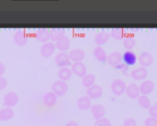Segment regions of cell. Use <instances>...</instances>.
I'll use <instances>...</instances> for the list:
<instances>
[{"instance_id":"6da1fadb","label":"cell","mask_w":157,"mask_h":126,"mask_svg":"<svg viewBox=\"0 0 157 126\" xmlns=\"http://www.w3.org/2000/svg\"><path fill=\"white\" fill-rule=\"evenodd\" d=\"M68 90H69V87H68L67 82L60 81V80L54 81L52 85V91L57 97L64 96L68 92Z\"/></svg>"},{"instance_id":"7a4b0ae2","label":"cell","mask_w":157,"mask_h":126,"mask_svg":"<svg viewBox=\"0 0 157 126\" xmlns=\"http://www.w3.org/2000/svg\"><path fill=\"white\" fill-rule=\"evenodd\" d=\"M110 89H111V92L114 95L121 96L123 93H125L126 89H127V85L122 80L117 79V80H114L112 81V83L110 85Z\"/></svg>"},{"instance_id":"3957f363","label":"cell","mask_w":157,"mask_h":126,"mask_svg":"<svg viewBox=\"0 0 157 126\" xmlns=\"http://www.w3.org/2000/svg\"><path fill=\"white\" fill-rule=\"evenodd\" d=\"M18 101H19V97H18L17 93H16L14 92H9L4 97L3 104L5 107L12 108L18 103Z\"/></svg>"},{"instance_id":"277c9868","label":"cell","mask_w":157,"mask_h":126,"mask_svg":"<svg viewBox=\"0 0 157 126\" xmlns=\"http://www.w3.org/2000/svg\"><path fill=\"white\" fill-rule=\"evenodd\" d=\"M55 63L58 67L61 68H68L72 63L69 58V55L66 52H60L55 56Z\"/></svg>"},{"instance_id":"5b68a950","label":"cell","mask_w":157,"mask_h":126,"mask_svg":"<svg viewBox=\"0 0 157 126\" xmlns=\"http://www.w3.org/2000/svg\"><path fill=\"white\" fill-rule=\"evenodd\" d=\"M13 40L17 46H25L29 41V36L24 29H17L13 36Z\"/></svg>"},{"instance_id":"8992f818","label":"cell","mask_w":157,"mask_h":126,"mask_svg":"<svg viewBox=\"0 0 157 126\" xmlns=\"http://www.w3.org/2000/svg\"><path fill=\"white\" fill-rule=\"evenodd\" d=\"M56 49V47H55V44L52 41H49L47 43H44L42 44V46L40 47V55L47 59V58H50L55 51Z\"/></svg>"},{"instance_id":"52a82bcc","label":"cell","mask_w":157,"mask_h":126,"mask_svg":"<svg viewBox=\"0 0 157 126\" xmlns=\"http://www.w3.org/2000/svg\"><path fill=\"white\" fill-rule=\"evenodd\" d=\"M138 60H139V63L141 64V67L146 69L147 67H150L153 64L154 57L151 53L144 51V52L141 53V55L138 58Z\"/></svg>"},{"instance_id":"ba28073f","label":"cell","mask_w":157,"mask_h":126,"mask_svg":"<svg viewBox=\"0 0 157 126\" xmlns=\"http://www.w3.org/2000/svg\"><path fill=\"white\" fill-rule=\"evenodd\" d=\"M102 94H103L102 87L97 84H94L93 86H91L86 90V96H88L91 100L98 99L102 96Z\"/></svg>"},{"instance_id":"9c48e42d","label":"cell","mask_w":157,"mask_h":126,"mask_svg":"<svg viewBox=\"0 0 157 126\" xmlns=\"http://www.w3.org/2000/svg\"><path fill=\"white\" fill-rule=\"evenodd\" d=\"M72 72L74 74H75L76 76L83 78L84 76H86L87 73V69L85 63L83 62H75L72 65V69H71Z\"/></svg>"},{"instance_id":"30bf717a","label":"cell","mask_w":157,"mask_h":126,"mask_svg":"<svg viewBox=\"0 0 157 126\" xmlns=\"http://www.w3.org/2000/svg\"><path fill=\"white\" fill-rule=\"evenodd\" d=\"M68 55H69V58H70L71 61H74L75 63V62H82L85 59V58H86V53L81 49H72L69 52Z\"/></svg>"},{"instance_id":"8fae6325","label":"cell","mask_w":157,"mask_h":126,"mask_svg":"<svg viewBox=\"0 0 157 126\" xmlns=\"http://www.w3.org/2000/svg\"><path fill=\"white\" fill-rule=\"evenodd\" d=\"M57 100H58V97L52 92H46L43 95L42 103L46 107L52 108V107H54L56 105Z\"/></svg>"},{"instance_id":"7c38bea8","label":"cell","mask_w":157,"mask_h":126,"mask_svg":"<svg viewBox=\"0 0 157 126\" xmlns=\"http://www.w3.org/2000/svg\"><path fill=\"white\" fill-rule=\"evenodd\" d=\"M70 45H71L70 38L66 37L65 35L62 37L60 39H58L55 43L56 49L60 50L61 52H65L66 50H68L70 49Z\"/></svg>"},{"instance_id":"4fadbf2b","label":"cell","mask_w":157,"mask_h":126,"mask_svg":"<svg viewBox=\"0 0 157 126\" xmlns=\"http://www.w3.org/2000/svg\"><path fill=\"white\" fill-rule=\"evenodd\" d=\"M137 56L136 54L132 51V50H127L124 52V54L122 55V61L125 65H127L128 67L130 66H133L136 61H137Z\"/></svg>"},{"instance_id":"5bb4252c","label":"cell","mask_w":157,"mask_h":126,"mask_svg":"<svg viewBox=\"0 0 157 126\" xmlns=\"http://www.w3.org/2000/svg\"><path fill=\"white\" fill-rule=\"evenodd\" d=\"M35 38H37V40L40 43H47L50 40V30L44 27L39 28L36 31L35 34Z\"/></svg>"},{"instance_id":"9a60e30c","label":"cell","mask_w":157,"mask_h":126,"mask_svg":"<svg viewBox=\"0 0 157 126\" xmlns=\"http://www.w3.org/2000/svg\"><path fill=\"white\" fill-rule=\"evenodd\" d=\"M147 76H148V71L145 68H143V67L137 68L131 72V77L134 81H143L146 79Z\"/></svg>"},{"instance_id":"2e32d148","label":"cell","mask_w":157,"mask_h":126,"mask_svg":"<svg viewBox=\"0 0 157 126\" xmlns=\"http://www.w3.org/2000/svg\"><path fill=\"white\" fill-rule=\"evenodd\" d=\"M107 61H108V63H109L110 66H112V67L115 68V67H117L119 64L121 63V61H122V55H121L120 52H118V51L111 52V53L108 56Z\"/></svg>"},{"instance_id":"e0dca14e","label":"cell","mask_w":157,"mask_h":126,"mask_svg":"<svg viewBox=\"0 0 157 126\" xmlns=\"http://www.w3.org/2000/svg\"><path fill=\"white\" fill-rule=\"evenodd\" d=\"M140 92L142 95L147 96L149 94H151V92H153V91L155 90V83L152 81H144L140 86Z\"/></svg>"},{"instance_id":"ac0fdd59","label":"cell","mask_w":157,"mask_h":126,"mask_svg":"<svg viewBox=\"0 0 157 126\" xmlns=\"http://www.w3.org/2000/svg\"><path fill=\"white\" fill-rule=\"evenodd\" d=\"M125 93L127 94V96L131 99H138L141 96V92H140V88L138 85H136L135 83H132L129 86H127L126 92Z\"/></svg>"},{"instance_id":"d6986e66","label":"cell","mask_w":157,"mask_h":126,"mask_svg":"<svg viewBox=\"0 0 157 126\" xmlns=\"http://www.w3.org/2000/svg\"><path fill=\"white\" fill-rule=\"evenodd\" d=\"M76 105L81 111H87L92 106V100L88 96H81L76 103Z\"/></svg>"},{"instance_id":"ffe728a7","label":"cell","mask_w":157,"mask_h":126,"mask_svg":"<svg viewBox=\"0 0 157 126\" xmlns=\"http://www.w3.org/2000/svg\"><path fill=\"white\" fill-rule=\"evenodd\" d=\"M90 110H91V113L93 114V117L96 120H99V119L104 118L105 113H106V110H105V107L103 105H101V104H94V105L91 106Z\"/></svg>"},{"instance_id":"44dd1931","label":"cell","mask_w":157,"mask_h":126,"mask_svg":"<svg viewBox=\"0 0 157 126\" xmlns=\"http://www.w3.org/2000/svg\"><path fill=\"white\" fill-rule=\"evenodd\" d=\"M109 38H110L109 33L103 29L99 33H98L97 36L95 37V42L98 47H101L102 45L106 44L109 40Z\"/></svg>"},{"instance_id":"7402d4cb","label":"cell","mask_w":157,"mask_h":126,"mask_svg":"<svg viewBox=\"0 0 157 126\" xmlns=\"http://www.w3.org/2000/svg\"><path fill=\"white\" fill-rule=\"evenodd\" d=\"M65 34V29L63 27H54L52 28V30H50V39L52 41H57L58 39H60L62 37H63Z\"/></svg>"},{"instance_id":"603a6c76","label":"cell","mask_w":157,"mask_h":126,"mask_svg":"<svg viewBox=\"0 0 157 126\" xmlns=\"http://www.w3.org/2000/svg\"><path fill=\"white\" fill-rule=\"evenodd\" d=\"M14 111L12 108L5 107L0 110V122H7L14 117Z\"/></svg>"},{"instance_id":"cb8c5ba5","label":"cell","mask_w":157,"mask_h":126,"mask_svg":"<svg viewBox=\"0 0 157 126\" xmlns=\"http://www.w3.org/2000/svg\"><path fill=\"white\" fill-rule=\"evenodd\" d=\"M93 54H94V57L96 58V59H97L98 61H99V62H101V63H105V62L107 61V58H108L107 53H106V51H105L101 47H98H98L94 49Z\"/></svg>"},{"instance_id":"d4e9b609","label":"cell","mask_w":157,"mask_h":126,"mask_svg":"<svg viewBox=\"0 0 157 126\" xmlns=\"http://www.w3.org/2000/svg\"><path fill=\"white\" fill-rule=\"evenodd\" d=\"M73 72L69 68H61L58 71V78L60 81L67 82L72 78Z\"/></svg>"},{"instance_id":"484cf974","label":"cell","mask_w":157,"mask_h":126,"mask_svg":"<svg viewBox=\"0 0 157 126\" xmlns=\"http://www.w3.org/2000/svg\"><path fill=\"white\" fill-rule=\"evenodd\" d=\"M109 35L117 40H123V38H125L127 34H126L125 29L123 28H112L110 30Z\"/></svg>"},{"instance_id":"4316f807","label":"cell","mask_w":157,"mask_h":126,"mask_svg":"<svg viewBox=\"0 0 157 126\" xmlns=\"http://www.w3.org/2000/svg\"><path fill=\"white\" fill-rule=\"evenodd\" d=\"M135 44H136V41H135V38L133 35H126L125 38H123V46L128 50H131L132 49H133Z\"/></svg>"},{"instance_id":"83f0119b","label":"cell","mask_w":157,"mask_h":126,"mask_svg":"<svg viewBox=\"0 0 157 126\" xmlns=\"http://www.w3.org/2000/svg\"><path fill=\"white\" fill-rule=\"evenodd\" d=\"M95 81H96V76L94 74H86L82 79V85L85 88L88 89L95 84Z\"/></svg>"},{"instance_id":"f1b7e54d","label":"cell","mask_w":157,"mask_h":126,"mask_svg":"<svg viewBox=\"0 0 157 126\" xmlns=\"http://www.w3.org/2000/svg\"><path fill=\"white\" fill-rule=\"evenodd\" d=\"M138 104L140 105V107L144 109H150L151 107V102L148 96H144V95H141L138 98Z\"/></svg>"},{"instance_id":"f546056e","label":"cell","mask_w":157,"mask_h":126,"mask_svg":"<svg viewBox=\"0 0 157 126\" xmlns=\"http://www.w3.org/2000/svg\"><path fill=\"white\" fill-rule=\"evenodd\" d=\"M95 126H112L111 122L108 118H102L99 120H97L95 123Z\"/></svg>"},{"instance_id":"4dcf8cb0","label":"cell","mask_w":157,"mask_h":126,"mask_svg":"<svg viewBox=\"0 0 157 126\" xmlns=\"http://www.w3.org/2000/svg\"><path fill=\"white\" fill-rule=\"evenodd\" d=\"M145 126H157V118L155 117H149L145 120L144 123Z\"/></svg>"},{"instance_id":"1f68e13d","label":"cell","mask_w":157,"mask_h":126,"mask_svg":"<svg viewBox=\"0 0 157 126\" xmlns=\"http://www.w3.org/2000/svg\"><path fill=\"white\" fill-rule=\"evenodd\" d=\"M115 69L116 70H121L123 74H127V71H128V70H129V67L127 66V65H125L124 63H121V64H119L117 67H115Z\"/></svg>"},{"instance_id":"d6a6232c","label":"cell","mask_w":157,"mask_h":126,"mask_svg":"<svg viewBox=\"0 0 157 126\" xmlns=\"http://www.w3.org/2000/svg\"><path fill=\"white\" fill-rule=\"evenodd\" d=\"M123 126H137V122L133 118H127L123 122Z\"/></svg>"},{"instance_id":"836d02e7","label":"cell","mask_w":157,"mask_h":126,"mask_svg":"<svg viewBox=\"0 0 157 126\" xmlns=\"http://www.w3.org/2000/svg\"><path fill=\"white\" fill-rule=\"evenodd\" d=\"M149 113L151 114V117H155V118H157V103L150 107Z\"/></svg>"},{"instance_id":"e575fe53","label":"cell","mask_w":157,"mask_h":126,"mask_svg":"<svg viewBox=\"0 0 157 126\" xmlns=\"http://www.w3.org/2000/svg\"><path fill=\"white\" fill-rule=\"evenodd\" d=\"M7 86V80L5 77H0V91H3Z\"/></svg>"},{"instance_id":"d590c367","label":"cell","mask_w":157,"mask_h":126,"mask_svg":"<svg viewBox=\"0 0 157 126\" xmlns=\"http://www.w3.org/2000/svg\"><path fill=\"white\" fill-rule=\"evenodd\" d=\"M5 72H6V66L3 62H0V77H3Z\"/></svg>"},{"instance_id":"8d00e7d4","label":"cell","mask_w":157,"mask_h":126,"mask_svg":"<svg viewBox=\"0 0 157 126\" xmlns=\"http://www.w3.org/2000/svg\"><path fill=\"white\" fill-rule=\"evenodd\" d=\"M65 126H80L79 125V124L77 123V122H75V121H70V122H68Z\"/></svg>"}]
</instances>
